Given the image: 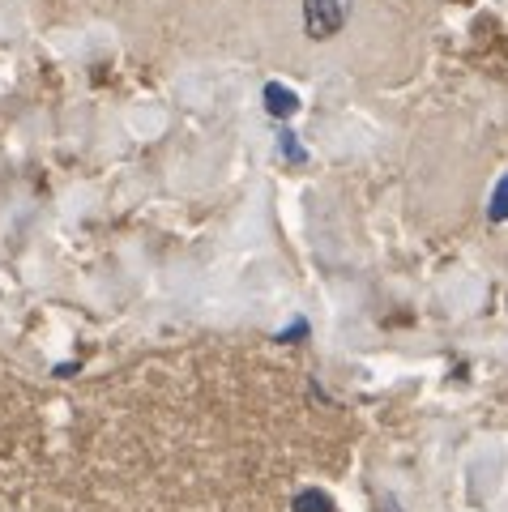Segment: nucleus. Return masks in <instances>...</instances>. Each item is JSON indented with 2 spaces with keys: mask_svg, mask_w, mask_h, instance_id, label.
Returning a JSON list of instances; mask_svg holds the SVG:
<instances>
[{
  "mask_svg": "<svg viewBox=\"0 0 508 512\" xmlns=\"http://www.w3.org/2000/svg\"><path fill=\"white\" fill-rule=\"evenodd\" d=\"M351 18V0H304V26L312 39H333Z\"/></svg>",
  "mask_w": 508,
  "mask_h": 512,
  "instance_id": "1",
  "label": "nucleus"
},
{
  "mask_svg": "<svg viewBox=\"0 0 508 512\" xmlns=\"http://www.w3.org/2000/svg\"><path fill=\"white\" fill-rule=\"evenodd\" d=\"M265 107H269V116H295L299 111V94L291 90V86H278V82H269L265 86Z\"/></svg>",
  "mask_w": 508,
  "mask_h": 512,
  "instance_id": "2",
  "label": "nucleus"
},
{
  "mask_svg": "<svg viewBox=\"0 0 508 512\" xmlns=\"http://www.w3.org/2000/svg\"><path fill=\"white\" fill-rule=\"evenodd\" d=\"M295 512H333V500L325 491H316V487H304L295 495V504H291Z\"/></svg>",
  "mask_w": 508,
  "mask_h": 512,
  "instance_id": "3",
  "label": "nucleus"
},
{
  "mask_svg": "<svg viewBox=\"0 0 508 512\" xmlns=\"http://www.w3.org/2000/svg\"><path fill=\"white\" fill-rule=\"evenodd\" d=\"M491 218L504 222V180H496V197H491Z\"/></svg>",
  "mask_w": 508,
  "mask_h": 512,
  "instance_id": "4",
  "label": "nucleus"
},
{
  "mask_svg": "<svg viewBox=\"0 0 508 512\" xmlns=\"http://www.w3.org/2000/svg\"><path fill=\"white\" fill-rule=\"evenodd\" d=\"M282 150H287V158H291V163H304V150L295 146V137H291V133L282 137Z\"/></svg>",
  "mask_w": 508,
  "mask_h": 512,
  "instance_id": "5",
  "label": "nucleus"
}]
</instances>
